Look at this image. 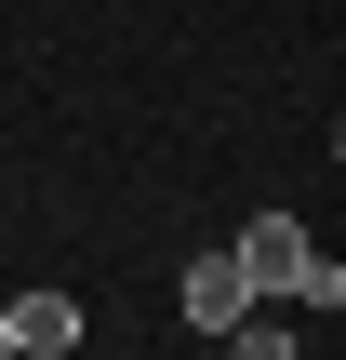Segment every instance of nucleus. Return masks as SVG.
Wrapping results in <instances>:
<instances>
[{"label": "nucleus", "instance_id": "nucleus-1", "mask_svg": "<svg viewBox=\"0 0 346 360\" xmlns=\"http://www.w3.org/2000/svg\"><path fill=\"white\" fill-rule=\"evenodd\" d=\"M227 254H240V281H253L267 307H307V321H333V307H346V267L307 240V227H293V214H253Z\"/></svg>", "mask_w": 346, "mask_h": 360}, {"label": "nucleus", "instance_id": "nucleus-2", "mask_svg": "<svg viewBox=\"0 0 346 360\" xmlns=\"http://www.w3.org/2000/svg\"><path fill=\"white\" fill-rule=\"evenodd\" d=\"M0 334H13L27 360H67V347H80V294H13V307H0Z\"/></svg>", "mask_w": 346, "mask_h": 360}, {"label": "nucleus", "instance_id": "nucleus-3", "mask_svg": "<svg viewBox=\"0 0 346 360\" xmlns=\"http://www.w3.org/2000/svg\"><path fill=\"white\" fill-rule=\"evenodd\" d=\"M240 307H253V281H240V254H200V267H187V321H200V334H227Z\"/></svg>", "mask_w": 346, "mask_h": 360}, {"label": "nucleus", "instance_id": "nucleus-4", "mask_svg": "<svg viewBox=\"0 0 346 360\" xmlns=\"http://www.w3.org/2000/svg\"><path fill=\"white\" fill-rule=\"evenodd\" d=\"M0 347H13V334H0Z\"/></svg>", "mask_w": 346, "mask_h": 360}]
</instances>
